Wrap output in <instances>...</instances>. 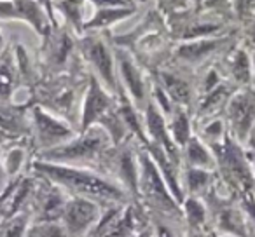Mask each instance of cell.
<instances>
[{
    "instance_id": "obj_1",
    "label": "cell",
    "mask_w": 255,
    "mask_h": 237,
    "mask_svg": "<svg viewBox=\"0 0 255 237\" xmlns=\"http://www.w3.org/2000/svg\"><path fill=\"white\" fill-rule=\"evenodd\" d=\"M30 171L39 176L49 180L51 183L63 188L70 197H82L98 202L107 208L112 204H129L133 197L124 190L121 185L88 167L65 166V164L44 162V160H32Z\"/></svg>"
},
{
    "instance_id": "obj_2",
    "label": "cell",
    "mask_w": 255,
    "mask_h": 237,
    "mask_svg": "<svg viewBox=\"0 0 255 237\" xmlns=\"http://www.w3.org/2000/svg\"><path fill=\"white\" fill-rule=\"evenodd\" d=\"M217 160V174L220 183L234 197L255 195V173L247 149L236 142L229 131L220 142L208 145Z\"/></svg>"
},
{
    "instance_id": "obj_3",
    "label": "cell",
    "mask_w": 255,
    "mask_h": 237,
    "mask_svg": "<svg viewBox=\"0 0 255 237\" xmlns=\"http://www.w3.org/2000/svg\"><path fill=\"white\" fill-rule=\"evenodd\" d=\"M112 145L114 143L109 133L100 126H93L88 131L79 133L70 142L37 154L33 159L53 164H65V166L88 167V169L96 171L100 160Z\"/></svg>"
},
{
    "instance_id": "obj_4",
    "label": "cell",
    "mask_w": 255,
    "mask_h": 237,
    "mask_svg": "<svg viewBox=\"0 0 255 237\" xmlns=\"http://www.w3.org/2000/svg\"><path fill=\"white\" fill-rule=\"evenodd\" d=\"M138 199L136 201L143 206L147 213L166 216L173 220H184L182 206L173 197L170 187L164 181L159 167L145 149L138 143Z\"/></svg>"
},
{
    "instance_id": "obj_5",
    "label": "cell",
    "mask_w": 255,
    "mask_h": 237,
    "mask_svg": "<svg viewBox=\"0 0 255 237\" xmlns=\"http://www.w3.org/2000/svg\"><path fill=\"white\" fill-rule=\"evenodd\" d=\"M98 173L105 174L124 188L133 201L138 199V142L135 138L126 140L121 145H112L98 164Z\"/></svg>"
},
{
    "instance_id": "obj_6",
    "label": "cell",
    "mask_w": 255,
    "mask_h": 237,
    "mask_svg": "<svg viewBox=\"0 0 255 237\" xmlns=\"http://www.w3.org/2000/svg\"><path fill=\"white\" fill-rule=\"evenodd\" d=\"M77 53L81 60L88 65L89 72L109 89L110 92H119V79L116 68L114 46L103 37V32H89L77 37Z\"/></svg>"
},
{
    "instance_id": "obj_7",
    "label": "cell",
    "mask_w": 255,
    "mask_h": 237,
    "mask_svg": "<svg viewBox=\"0 0 255 237\" xmlns=\"http://www.w3.org/2000/svg\"><path fill=\"white\" fill-rule=\"evenodd\" d=\"M30 126H32L30 147L33 156L63 145L79 135V129L72 128L67 119L35 103L30 106Z\"/></svg>"
},
{
    "instance_id": "obj_8",
    "label": "cell",
    "mask_w": 255,
    "mask_h": 237,
    "mask_svg": "<svg viewBox=\"0 0 255 237\" xmlns=\"http://www.w3.org/2000/svg\"><path fill=\"white\" fill-rule=\"evenodd\" d=\"M222 117L229 135L247 149L255 133V89H238L227 101Z\"/></svg>"
},
{
    "instance_id": "obj_9",
    "label": "cell",
    "mask_w": 255,
    "mask_h": 237,
    "mask_svg": "<svg viewBox=\"0 0 255 237\" xmlns=\"http://www.w3.org/2000/svg\"><path fill=\"white\" fill-rule=\"evenodd\" d=\"M114 54H116V68L121 89L143 113L147 103L150 101V75L145 74V68L124 47L114 46Z\"/></svg>"
},
{
    "instance_id": "obj_10",
    "label": "cell",
    "mask_w": 255,
    "mask_h": 237,
    "mask_svg": "<svg viewBox=\"0 0 255 237\" xmlns=\"http://www.w3.org/2000/svg\"><path fill=\"white\" fill-rule=\"evenodd\" d=\"M233 44H236L234 33L180 42L171 51V63L187 72L196 70V68L208 63L213 56L224 54Z\"/></svg>"
},
{
    "instance_id": "obj_11",
    "label": "cell",
    "mask_w": 255,
    "mask_h": 237,
    "mask_svg": "<svg viewBox=\"0 0 255 237\" xmlns=\"http://www.w3.org/2000/svg\"><path fill=\"white\" fill-rule=\"evenodd\" d=\"M117 94L110 92L98 77L89 72L88 85L84 89V99H82L81 117H79V133L88 131L93 126H98L109 113L117 108Z\"/></svg>"
},
{
    "instance_id": "obj_12",
    "label": "cell",
    "mask_w": 255,
    "mask_h": 237,
    "mask_svg": "<svg viewBox=\"0 0 255 237\" xmlns=\"http://www.w3.org/2000/svg\"><path fill=\"white\" fill-rule=\"evenodd\" d=\"M189 72L175 65H163L150 72V77L163 87V91L170 96L173 105L182 106L194 113L196 99H198V91H196V80L189 77Z\"/></svg>"
},
{
    "instance_id": "obj_13",
    "label": "cell",
    "mask_w": 255,
    "mask_h": 237,
    "mask_svg": "<svg viewBox=\"0 0 255 237\" xmlns=\"http://www.w3.org/2000/svg\"><path fill=\"white\" fill-rule=\"evenodd\" d=\"M37 178L39 181H37L35 194L30 206L32 222H60L70 195L46 178L39 174Z\"/></svg>"
},
{
    "instance_id": "obj_14",
    "label": "cell",
    "mask_w": 255,
    "mask_h": 237,
    "mask_svg": "<svg viewBox=\"0 0 255 237\" xmlns=\"http://www.w3.org/2000/svg\"><path fill=\"white\" fill-rule=\"evenodd\" d=\"M75 51H77V35L72 30L56 26L49 37L42 39V67L49 74H63Z\"/></svg>"
},
{
    "instance_id": "obj_15",
    "label": "cell",
    "mask_w": 255,
    "mask_h": 237,
    "mask_svg": "<svg viewBox=\"0 0 255 237\" xmlns=\"http://www.w3.org/2000/svg\"><path fill=\"white\" fill-rule=\"evenodd\" d=\"M103 206L82 197H70L65 206L61 225L68 237H86V234L98 222Z\"/></svg>"
},
{
    "instance_id": "obj_16",
    "label": "cell",
    "mask_w": 255,
    "mask_h": 237,
    "mask_svg": "<svg viewBox=\"0 0 255 237\" xmlns=\"http://www.w3.org/2000/svg\"><path fill=\"white\" fill-rule=\"evenodd\" d=\"M220 68L227 80L233 82L238 89L252 87V54L250 49L243 42H236L222 54L220 60Z\"/></svg>"
},
{
    "instance_id": "obj_17",
    "label": "cell",
    "mask_w": 255,
    "mask_h": 237,
    "mask_svg": "<svg viewBox=\"0 0 255 237\" xmlns=\"http://www.w3.org/2000/svg\"><path fill=\"white\" fill-rule=\"evenodd\" d=\"M30 106L28 103H0V128L5 129L11 135L18 138H28L32 135V126H30Z\"/></svg>"
},
{
    "instance_id": "obj_18",
    "label": "cell",
    "mask_w": 255,
    "mask_h": 237,
    "mask_svg": "<svg viewBox=\"0 0 255 237\" xmlns=\"http://www.w3.org/2000/svg\"><path fill=\"white\" fill-rule=\"evenodd\" d=\"M149 225V215L138 201H133L126 206L116 225L103 237H136Z\"/></svg>"
},
{
    "instance_id": "obj_19",
    "label": "cell",
    "mask_w": 255,
    "mask_h": 237,
    "mask_svg": "<svg viewBox=\"0 0 255 237\" xmlns=\"http://www.w3.org/2000/svg\"><path fill=\"white\" fill-rule=\"evenodd\" d=\"M219 181L217 171L196 169V167H182L180 183L185 197L205 199Z\"/></svg>"
},
{
    "instance_id": "obj_20",
    "label": "cell",
    "mask_w": 255,
    "mask_h": 237,
    "mask_svg": "<svg viewBox=\"0 0 255 237\" xmlns=\"http://www.w3.org/2000/svg\"><path fill=\"white\" fill-rule=\"evenodd\" d=\"M136 12V5H109V7H96L93 16L89 19H86L84 23V32H107L110 26H114L116 23H121L124 19L131 18Z\"/></svg>"
},
{
    "instance_id": "obj_21",
    "label": "cell",
    "mask_w": 255,
    "mask_h": 237,
    "mask_svg": "<svg viewBox=\"0 0 255 237\" xmlns=\"http://www.w3.org/2000/svg\"><path fill=\"white\" fill-rule=\"evenodd\" d=\"M182 162H184L185 167L217 171V160L212 149L198 135H192L187 145L182 149Z\"/></svg>"
},
{
    "instance_id": "obj_22",
    "label": "cell",
    "mask_w": 255,
    "mask_h": 237,
    "mask_svg": "<svg viewBox=\"0 0 255 237\" xmlns=\"http://www.w3.org/2000/svg\"><path fill=\"white\" fill-rule=\"evenodd\" d=\"M19 85L21 80L14 61V53L11 47H7L0 56V103H12V96Z\"/></svg>"
},
{
    "instance_id": "obj_23",
    "label": "cell",
    "mask_w": 255,
    "mask_h": 237,
    "mask_svg": "<svg viewBox=\"0 0 255 237\" xmlns=\"http://www.w3.org/2000/svg\"><path fill=\"white\" fill-rule=\"evenodd\" d=\"M166 126L170 136L178 149H184L187 142L192 138L194 131H192V113L189 110L182 108V106H175L170 117H166Z\"/></svg>"
},
{
    "instance_id": "obj_24",
    "label": "cell",
    "mask_w": 255,
    "mask_h": 237,
    "mask_svg": "<svg viewBox=\"0 0 255 237\" xmlns=\"http://www.w3.org/2000/svg\"><path fill=\"white\" fill-rule=\"evenodd\" d=\"M86 5V0H54V11L63 16L65 25L77 37H81L84 32Z\"/></svg>"
},
{
    "instance_id": "obj_25",
    "label": "cell",
    "mask_w": 255,
    "mask_h": 237,
    "mask_svg": "<svg viewBox=\"0 0 255 237\" xmlns=\"http://www.w3.org/2000/svg\"><path fill=\"white\" fill-rule=\"evenodd\" d=\"M182 213H184V223L187 229L198 230L208 227V208L203 199L185 197L182 202Z\"/></svg>"
},
{
    "instance_id": "obj_26",
    "label": "cell",
    "mask_w": 255,
    "mask_h": 237,
    "mask_svg": "<svg viewBox=\"0 0 255 237\" xmlns=\"http://www.w3.org/2000/svg\"><path fill=\"white\" fill-rule=\"evenodd\" d=\"M30 225H32V215L28 211L2 216L0 218V237H26Z\"/></svg>"
},
{
    "instance_id": "obj_27",
    "label": "cell",
    "mask_w": 255,
    "mask_h": 237,
    "mask_svg": "<svg viewBox=\"0 0 255 237\" xmlns=\"http://www.w3.org/2000/svg\"><path fill=\"white\" fill-rule=\"evenodd\" d=\"M147 215H149L150 227L156 237H187V227L184 220L166 218V216L154 215V213H147Z\"/></svg>"
},
{
    "instance_id": "obj_28",
    "label": "cell",
    "mask_w": 255,
    "mask_h": 237,
    "mask_svg": "<svg viewBox=\"0 0 255 237\" xmlns=\"http://www.w3.org/2000/svg\"><path fill=\"white\" fill-rule=\"evenodd\" d=\"M26 237H68L61 222H32Z\"/></svg>"
},
{
    "instance_id": "obj_29",
    "label": "cell",
    "mask_w": 255,
    "mask_h": 237,
    "mask_svg": "<svg viewBox=\"0 0 255 237\" xmlns=\"http://www.w3.org/2000/svg\"><path fill=\"white\" fill-rule=\"evenodd\" d=\"M203 12L206 14H215L222 19H229L233 14V0H203L199 5Z\"/></svg>"
},
{
    "instance_id": "obj_30",
    "label": "cell",
    "mask_w": 255,
    "mask_h": 237,
    "mask_svg": "<svg viewBox=\"0 0 255 237\" xmlns=\"http://www.w3.org/2000/svg\"><path fill=\"white\" fill-rule=\"evenodd\" d=\"M233 14L241 23L250 21L255 16V0H233Z\"/></svg>"
},
{
    "instance_id": "obj_31",
    "label": "cell",
    "mask_w": 255,
    "mask_h": 237,
    "mask_svg": "<svg viewBox=\"0 0 255 237\" xmlns=\"http://www.w3.org/2000/svg\"><path fill=\"white\" fill-rule=\"evenodd\" d=\"M241 32H243V40L241 42L247 47H250V49H255V19L245 21Z\"/></svg>"
},
{
    "instance_id": "obj_32",
    "label": "cell",
    "mask_w": 255,
    "mask_h": 237,
    "mask_svg": "<svg viewBox=\"0 0 255 237\" xmlns=\"http://www.w3.org/2000/svg\"><path fill=\"white\" fill-rule=\"evenodd\" d=\"M37 4H40L44 7V11L47 12V16L51 18L54 26H58V16H56V11H54V0H35Z\"/></svg>"
},
{
    "instance_id": "obj_33",
    "label": "cell",
    "mask_w": 255,
    "mask_h": 237,
    "mask_svg": "<svg viewBox=\"0 0 255 237\" xmlns=\"http://www.w3.org/2000/svg\"><path fill=\"white\" fill-rule=\"evenodd\" d=\"M187 237H219L215 232H213L212 227H205V229H198V230H192L187 229Z\"/></svg>"
},
{
    "instance_id": "obj_34",
    "label": "cell",
    "mask_w": 255,
    "mask_h": 237,
    "mask_svg": "<svg viewBox=\"0 0 255 237\" xmlns=\"http://www.w3.org/2000/svg\"><path fill=\"white\" fill-rule=\"evenodd\" d=\"M2 147L4 145H0V195H2V192H4L5 187L9 185V178L4 169V160H2Z\"/></svg>"
},
{
    "instance_id": "obj_35",
    "label": "cell",
    "mask_w": 255,
    "mask_h": 237,
    "mask_svg": "<svg viewBox=\"0 0 255 237\" xmlns=\"http://www.w3.org/2000/svg\"><path fill=\"white\" fill-rule=\"evenodd\" d=\"M163 2L168 5V7L171 9V11L177 12V14H175V16H178V14H182V12H184L185 0H163Z\"/></svg>"
},
{
    "instance_id": "obj_36",
    "label": "cell",
    "mask_w": 255,
    "mask_h": 237,
    "mask_svg": "<svg viewBox=\"0 0 255 237\" xmlns=\"http://www.w3.org/2000/svg\"><path fill=\"white\" fill-rule=\"evenodd\" d=\"M136 237H156V236H154V230H152V227H150V222H149V225H147L145 229H143L142 232H140Z\"/></svg>"
},
{
    "instance_id": "obj_37",
    "label": "cell",
    "mask_w": 255,
    "mask_h": 237,
    "mask_svg": "<svg viewBox=\"0 0 255 237\" xmlns=\"http://www.w3.org/2000/svg\"><path fill=\"white\" fill-rule=\"evenodd\" d=\"M250 49V47H248ZM252 54V74H254V79H252V87L255 89V49H250Z\"/></svg>"
},
{
    "instance_id": "obj_38",
    "label": "cell",
    "mask_w": 255,
    "mask_h": 237,
    "mask_svg": "<svg viewBox=\"0 0 255 237\" xmlns=\"http://www.w3.org/2000/svg\"><path fill=\"white\" fill-rule=\"evenodd\" d=\"M7 49V46H5V37H4V33L0 32V56H2V53Z\"/></svg>"
},
{
    "instance_id": "obj_39",
    "label": "cell",
    "mask_w": 255,
    "mask_h": 237,
    "mask_svg": "<svg viewBox=\"0 0 255 237\" xmlns=\"http://www.w3.org/2000/svg\"><path fill=\"white\" fill-rule=\"evenodd\" d=\"M191 2H192V4H194V7H196V9H199V5H201L203 0H191Z\"/></svg>"
},
{
    "instance_id": "obj_40",
    "label": "cell",
    "mask_w": 255,
    "mask_h": 237,
    "mask_svg": "<svg viewBox=\"0 0 255 237\" xmlns=\"http://www.w3.org/2000/svg\"><path fill=\"white\" fill-rule=\"evenodd\" d=\"M2 216H4V211H2V208H0V218H2Z\"/></svg>"
},
{
    "instance_id": "obj_41",
    "label": "cell",
    "mask_w": 255,
    "mask_h": 237,
    "mask_svg": "<svg viewBox=\"0 0 255 237\" xmlns=\"http://www.w3.org/2000/svg\"><path fill=\"white\" fill-rule=\"evenodd\" d=\"M129 2H131V4H135V2H136V0H129Z\"/></svg>"
},
{
    "instance_id": "obj_42",
    "label": "cell",
    "mask_w": 255,
    "mask_h": 237,
    "mask_svg": "<svg viewBox=\"0 0 255 237\" xmlns=\"http://www.w3.org/2000/svg\"><path fill=\"white\" fill-rule=\"evenodd\" d=\"M254 19H255V16H254Z\"/></svg>"
}]
</instances>
